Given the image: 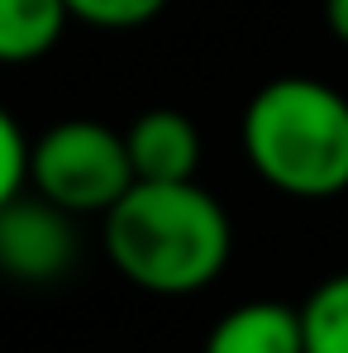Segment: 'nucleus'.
Returning a JSON list of instances; mask_svg holds the SVG:
<instances>
[{
    "label": "nucleus",
    "instance_id": "nucleus-1",
    "mask_svg": "<svg viewBox=\"0 0 348 353\" xmlns=\"http://www.w3.org/2000/svg\"><path fill=\"white\" fill-rule=\"evenodd\" d=\"M115 272L153 296H191L220 282L234 253V220L215 191L191 181H134L101 215Z\"/></svg>",
    "mask_w": 348,
    "mask_h": 353
},
{
    "label": "nucleus",
    "instance_id": "nucleus-2",
    "mask_svg": "<svg viewBox=\"0 0 348 353\" xmlns=\"http://www.w3.org/2000/svg\"><path fill=\"white\" fill-rule=\"evenodd\" d=\"M238 143L258 181L296 201L348 191V96L325 77H272L238 119Z\"/></svg>",
    "mask_w": 348,
    "mask_h": 353
},
{
    "label": "nucleus",
    "instance_id": "nucleus-8",
    "mask_svg": "<svg viewBox=\"0 0 348 353\" xmlns=\"http://www.w3.org/2000/svg\"><path fill=\"white\" fill-rule=\"evenodd\" d=\"M296 310H300L305 353H348V272H334L320 287H310V296Z\"/></svg>",
    "mask_w": 348,
    "mask_h": 353
},
{
    "label": "nucleus",
    "instance_id": "nucleus-3",
    "mask_svg": "<svg viewBox=\"0 0 348 353\" xmlns=\"http://www.w3.org/2000/svg\"><path fill=\"white\" fill-rule=\"evenodd\" d=\"M134 186L124 129L96 115L53 119L39 139H29V191L53 201L58 210L86 220L105 215Z\"/></svg>",
    "mask_w": 348,
    "mask_h": 353
},
{
    "label": "nucleus",
    "instance_id": "nucleus-4",
    "mask_svg": "<svg viewBox=\"0 0 348 353\" xmlns=\"http://www.w3.org/2000/svg\"><path fill=\"white\" fill-rule=\"evenodd\" d=\"M81 258L76 215L58 210L39 191H19L0 205V277L19 287H53Z\"/></svg>",
    "mask_w": 348,
    "mask_h": 353
},
{
    "label": "nucleus",
    "instance_id": "nucleus-11",
    "mask_svg": "<svg viewBox=\"0 0 348 353\" xmlns=\"http://www.w3.org/2000/svg\"><path fill=\"white\" fill-rule=\"evenodd\" d=\"M325 24H329V34L348 48V0H325Z\"/></svg>",
    "mask_w": 348,
    "mask_h": 353
},
{
    "label": "nucleus",
    "instance_id": "nucleus-9",
    "mask_svg": "<svg viewBox=\"0 0 348 353\" xmlns=\"http://www.w3.org/2000/svg\"><path fill=\"white\" fill-rule=\"evenodd\" d=\"M67 14L76 24H91V29H110V34H129V29H143L153 24L172 0H62Z\"/></svg>",
    "mask_w": 348,
    "mask_h": 353
},
{
    "label": "nucleus",
    "instance_id": "nucleus-5",
    "mask_svg": "<svg viewBox=\"0 0 348 353\" xmlns=\"http://www.w3.org/2000/svg\"><path fill=\"white\" fill-rule=\"evenodd\" d=\"M134 181H191L201 172V129L176 105H148L124 124Z\"/></svg>",
    "mask_w": 348,
    "mask_h": 353
},
{
    "label": "nucleus",
    "instance_id": "nucleus-6",
    "mask_svg": "<svg viewBox=\"0 0 348 353\" xmlns=\"http://www.w3.org/2000/svg\"><path fill=\"white\" fill-rule=\"evenodd\" d=\"M201 353H305L300 310L287 301H243L210 325Z\"/></svg>",
    "mask_w": 348,
    "mask_h": 353
},
{
    "label": "nucleus",
    "instance_id": "nucleus-7",
    "mask_svg": "<svg viewBox=\"0 0 348 353\" xmlns=\"http://www.w3.org/2000/svg\"><path fill=\"white\" fill-rule=\"evenodd\" d=\"M72 14L62 0H0V67H29L62 43Z\"/></svg>",
    "mask_w": 348,
    "mask_h": 353
},
{
    "label": "nucleus",
    "instance_id": "nucleus-10",
    "mask_svg": "<svg viewBox=\"0 0 348 353\" xmlns=\"http://www.w3.org/2000/svg\"><path fill=\"white\" fill-rule=\"evenodd\" d=\"M29 186V134L10 105H0V205Z\"/></svg>",
    "mask_w": 348,
    "mask_h": 353
}]
</instances>
